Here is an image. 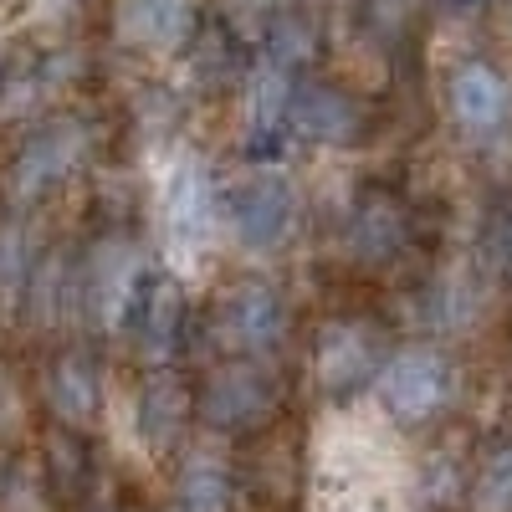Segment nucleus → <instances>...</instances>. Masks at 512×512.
I'll list each match as a JSON object with an SVG mask.
<instances>
[{"label":"nucleus","mask_w":512,"mask_h":512,"mask_svg":"<svg viewBox=\"0 0 512 512\" xmlns=\"http://www.w3.org/2000/svg\"><path fill=\"white\" fill-rule=\"evenodd\" d=\"M282 410H287V374L272 359L226 354L210 374L195 379V420H205L221 436L251 441L267 425H277Z\"/></svg>","instance_id":"1"},{"label":"nucleus","mask_w":512,"mask_h":512,"mask_svg":"<svg viewBox=\"0 0 512 512\" xmlns=\"http://www.w3.org/2000/svg\"><path fill=\"white\" fill-rule=\"evenodd\" d=\"M374 390H379V405L395 425H431L451 395H456V364L441 344H405V349H390L374 374Z\"/></svg>","instance_id":"2"},{"label":"nucleus","mask_w":512,"mask_h":512,"mask_svg":"<svg viewBox=\"0 0 512 512\" xmlns=\"http://www.w3.org/2000/svg\"><path fill=\"white\" fill-rule=\"evenodd\" d=\"M292 333V308L267 277H236L210 308V344L221 354L272 359Z\"/></svg>","instance_id":"3"},{"label":"nucleus","mask_w":512,"mask_h":512,"mask_svg":"<svg viewBox=\"0 0 512 512\" xmlns=\"http://www.w3.org/2000/svg\"><path fill=\"white\" fill-rule=\"evenodd\" d=\"M118 333L128 338V349L139 354L144 369L175 364L180 349L190 344V297H185L180 277L144 267V277L134 282V292H128V303H123Z\"/></svg>","instance_id":"4"},{"label":"nucleus","mask_w":512,"mask_h":512,"mask_svg":"<svg viewBox=\"0 0 512 512\" xmlns=\"http://www.w3.org/2000/svg\"><path fill=\"white\" fill-rule=\"evenodd\" d=\"M82 159H88V128H82L77 118L36 123L31 134L21 139V149L11 154V169H6V200H11V210L47 205L82 169Z\"/></svg>","instance_id":"5"},{"label":"nucleus","mask_w":512,"mask_h":512,"mask_svg":"<svg viewBox=\"0 0 512 512\" xmlns=\"http://www.w3.org/2000/svg\"><path fill=\"white\" fill-rule=\"evenodd\" d=\"M287 134L318 149H359L374 134V108L344 82L303 72L292 77V93H287Z\"/></svg>","instance_id":"6"},{"label":"nucleus","mask_w":512,"mask_h":512,"mask_svg":"<svg viewBox=\"0 0 512 512\" xmlns=\"http://www.w3.org/2000/svg\"><path fill=\"white\" fill-rule=\"evenodd\" d=\"M415 246V210L390 185H364L344 221V256L359 272H390Z\"/></svg>","instance_id":"7"},{"label":"nucleus","mask_w":512,"mask_h":512,"mask_svg":"<svg viewBox=\"0 0 512 512\" xmlns=\"http://www.w3.org/2000/svg\"><path fill=\"white\" fill-rule=\"evenodd\" d=\"M384 354H390V333L384 323L364 318V313H344V318H328L313 338V374L323 384V395L333 400H349L359 395L364 384H374Z\"/></svg>","instance_id":"8"},{"label":"nucleus","mask_w":512,"mask_h":512,"mask_svg":"<svg viewBox=\"0 0 512 512\" xmlns=\"http://www.w3.org/2000/svg\"><path fill=\"white\" fill-rule=\"evenodd\" d=\"M221 210L246 251H277L297 221V195L277 169H256L221 195Z\"/></svg>","instance_id":"9"},{"label":"nucleus","mask_w":512,"mask_h":512,"mask_svg":"<svg viewBox=\"0 0 512 512\" xmlns=\"http://www.w3.org/2000/svg\"><path fill=\"white\" fill-rule=\"evenodd\" d=\"M446 113L466 139H497L507 118H512V82L497 62L487 57H466L446 72Z\"/></svg>","instance_id":"10"},{"label":"nucleus","mask_w":512,"mask_h":512,"mask_svg":"<svg viewBox=\"0 0 512 512\" xmlns=\"http://www.w3.org/2000/svg\"><path fill=\"white\" fill-rule=\"evenodd\" d=\"M195 26H200V6H195V0H118V6H113L118 41H123V47H134V52H154V57L185 52Z\"/></svg>","instance_id":"11"},{"label":"nucleus","mask_w":512,"mask_h":512,"mask_svg":"<svg viewBox=\"0 0 512 512\" xmlns=\"http://www.w3.org/2000/svg\"><path fill=\"white\" fill-rule=\"evenodd\" d=\"M190 420H195V379L175 374L169 364L149 369V379L139 384V410H134L139 441L154 456H169V451L185 441V425Z\"/></svg>","instance_id":"12"},{"label":"nucleus","mask_w":512,"mask_h":512,"mask_svg":"<svg viewBox=\"0 0 512 512\" xmlns=\"http://www.w3.org/2000/svg\"><path fill=\"white\" fill-rule=\"evenodd\" d=\"M246 154L256 164H272L287 144V93H292V72L277 62L256 57L246 67Z\"/></svg>","instance_id":"13"},{"label":"nucleus","mask_w":512,"mask_h":512,"mask_svg":"<svg viewBox=\"0 0 512 512\" xmlns=\"http://www.w3.org/2000/svg\"><path fill=\"white\" fill-rule=\"evenodd\" d=\"M41 395H47L52 420L77 425V431H93L103 415V384H98V364L88 349H57L41 374Z\"/></svg>","instance_id":"14"},{"label":"nucleus","mask_w":512,"mask_h":512,"mask_svg":"<svg viewBox=\"0 0 512 512\" xmlns=\"http://www.w3.org/2000/svg\"><path fill=\"white\" fill-rule=\"evenodd\" d=\"M216 216H221V190H216V180H210L205 159L185 154L175 169H169V185H164V226L185 246H200L210 231H216Z\"/></svg>","instance_id":"15"},{"label":"nucleus","mask_w":512,"mask_h":512,"mask_svg":"<svg viewBox=\"0 0 512 512\" xmlns=\"http://www.w3.org/2000/svg\"><path fill=\"white\" fill-rule=\"evenodd\" d=\"M41 482H47L52 502H77L82 492L93 487V446H88V431L62 425V420H52L47 431H41Z\"/></svg>","instance_id":"16"},{"label":"nucleus","mask_w":512,"mask_h":512,"mask_svg":"<svg viewBox=\"0 0 512 512\" xmlns=\"http://www.w3.org/2000/svg\"><path fill=\"white\" fill-rule=\"evenodd\" d=\"M185 57H190V72H195L200 88H226V82H241L246 67H251L241 36H236L221 16H200Z\"/></svg>","instance_id":"17"},{"label":"nucleus","mask_w":512,"mask_h":512,"mask_svg":"<svg viewBox=\"0 0 512 512\" xmlns=\"http://www.w3.org/2000/svg\"><path fill=\"white\" fill-rule=\"evenodd\" d=\"M262 57L277 62L282 72L292 77H303L313 72V62L323 57V31L308 11H277L267 21V36H262Z\"/></svg>","instance_id":"18"},{"label":"nucleus","mask_w":512,"mask_h":512,"mask_svg":"<svg viewBox=\"0 0 512 512\" xmlns=\"http://www.w3.org/2000/svg\"><path fill=\"white\" fill-rule=\"evenodd\" d=\"M466 512H512V436H492L466 472Z\"/></svg>","instance_id":"19"},{"label":"nucleus","mask_w":512,"mask_h":512,"mask_svg":"<svg viewBox=\"0 0 512 512\" xmlns=\"http://www.w3.org/2000/svg\"><path fill=\"white\" fill-rule=\"evenodd\" d=\"M175 512H236V482L226 466L190 461L175 487Z\"/></svg>","instance_id":"20"},{"label":"nucleus","mask_w":512,"mask_h":512,"mask_svg":"<svg viewBox=\"0 0 512 512\" xmlns=\"http://www.w3.org/2000/svg\"><path fill=\"white\" fill-rule=\"evenodd\" d=\"M477 256L497 282H512V190H502L487 205L482 231H477Z\"/></svg>","instance_id":"21"},{"label":"nucleus","mask_w":512,"mask_h":512,"mask_svg":"<svg viewBox=\"0 0 512 512\" xmlns=\"http://www.w3.org/2000/svg\"><path fill=\"white\" fill-rule=\"evenodd\" d=\"M359 16H364V31L379 41L384 52H400L410 41V31H415L420 0H364Z\"/></svg>","instance_id":"22"},{"label":"nucleus","mask_w":512,"mask_h":512,"mask_svg":"<svg viewBox=\"0 0 512 512\" xmlns=\"http://www.w3.org/2000/svg\"><path fill=\"white\" fill-rule=\"evenodd\" d=\"M436 6H446V11H477V6H487V0H436Z\"/></svg>","instance_id":"23"},{"label":"nucleus","mask_w":512,"mask_h":512,"mask_svg":"<svg viewBox=\"0 0 512 512\" xmlns=\"http://www.w3.org/2000/svg\"><path fill=\"white\" fill-rule=\"evenodd\" d=\"M62 6H72V0H62Z\"/></svg>","instance_id":"24"}]
</instances>
